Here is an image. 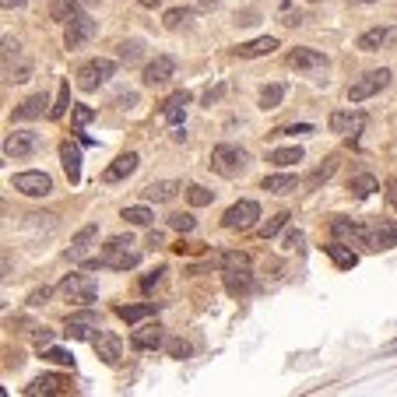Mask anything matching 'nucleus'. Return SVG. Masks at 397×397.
<instances>
[{"instance_id":"obj_17","label":"nucleus","mask_w":397,"mask_h":397,"mask_svg":"<svg viewBox=\"0 0 397 397\" xmlns=\"http://www.w3.org/2000/svg\"><path fill=\"white\" fill-rule=\"evenodd\" d=\"M288 67H292V71H320V67H327V56H324L320 49L299 46V49L288 53Z\"/></svg>"},{"instance_id":"obj_42","label":"nucleus","mask_w":397,"mask_h":397,"mask_svg":"<svg viewBox=\"0 0 397 397\" xmlns=\"http://www.w3.org/2000/svg\"><path fill=\"white\" fill-rule=\"evenodd\" d=\"M169 225H172L176 232H194V229H197V218H194V215H169Z\"/></svg>"},{"instance_id":"obj_33","label":"nucleus","mask_w":397,"mask_h":397,"mask_svg":"<svg viewBox=\"0 0 397 397\" xmlns=\"http://www.w3.org/2000/svg\"><path fill=\"white\" fill-rule=\"evenodd\" d=\"M285 99V84H267L260 88V109H278Z\"/></svg>"},{"instance_id":"obj_12","label":"nucleus","mask_w":397,"mask_h":397,"mask_svg":"<svg viewBox=\"0 0 397 397\" xmlns=\"http://www.w3.org/2000/svg\"><path fill=\"white\" fill-rule=\"evenodd\" d=\"M166 330L159 327V324H148V327H141V330H134L131 334V345L137 348V352H159V348H166Z\"/></svg>"},{"instance_id":"obj_5","label":"nucleus","mask_w":397,"mask_h":397,"mask_svg":"<svg viewBox=\"0 0 397 397\" xmlns=\"http://www.w3.org/2000/svg\"><path fill=\"white\" fill-rule=\"evenodd\" d=\"M390 84V71L383 67V71H370V74H362V78H355L352 81V88H348V102H365V99H373L376 91H383Z\"/></svg>"},{"instance_id":"obj_38","label":"nucleus","mask_w":397,"mask_h":397,"mask_svg":"<svg viewBox=\"0 0 397 397\" xmlns=\"http://www.w3.org/2000/svg\"><path fill=\"white\" fill-rule=\"evenodd\" d=\"M124 218H127V225H151V211L148 207H124Z\"/></svg>"},{"instance_id":"obj_48","label":"nucleus","mask_w":397,"mask_h":397,"mask_svg":"<svg viewBox=\"0 0 397 397\" xmlns=\"http://www.w3.org/2000/svg\"><path fill=\"white\" fill-rule=\"evenodd\" d=\"M46 299H49V288H36L32 295H28V306H43Z\"/></svg>"},{"instance_id":"obj_13","label":"nucleus","mask_w":397,"mask_h":397,"mask_svg":"<svg viewBox=\"0 0 397 397\" xmlns=\"http://www.w3.org/2000/svg\"><path fill=\"white\" fill-rule=\"evenodd\" d=\"M91 348L99 352V359H102L106 365H116L120 355H124V341H120V334H113V330H99L95 341H91Z\"/></svg>"},{"instance_id":"obj_27","label":"nucleus","mask_w":397,"mask_h":397,"mask_svg":"<svg viewBox=\"0 0 397 397\" xmlns=\"http://www.w3.org/2000/svg\"><path fill=\"white\" fill-rule=\"evenodd\" d=\"M78 14H81L78 0H49V18H53V21H60V25H71Z\"/></svg>"},{"instance_id":"obj_60","label":"nucleus","mask_w":397,"mask_h":397,"mask_svg":"<svg viewBox=\"0 0 397 397\" xmlns=\"http://www.w3.org/2000/svg\"><path fill=\"white\" fill-rule=\"evenodd\" d=\"M310 4H320V0H310Z\"/></svg>"},{"instance_id":"obj_9","label":"nucleus","mask_w":397,"mask_h":397,"mask_svg":"<svg viewBox=\"0 0 397 397\" xmlns=\"http://www.w3.org/2000/svg\"><path fill=\"white\" fill-rule=\"evenodd\" d=\"M99 32V21L91 18V14H78L71 25H67V32H64V46L67 49H78V46H84L91 36Z\"/></svg>"},{"instance_id":"obj_52","label":"nucleus","mask_w":397,"mask_h":397,"mask_svg":"<svg viewBox=\"0 0 397 397\" xmlns=\"http://www.w3.org/2000/svg\"><path fill=\"white\" fill-rule=\"evenodd\" d=\"M313 127L310 124H299V127H285V131H278V134H310Z\"/></svg>"},{"instance_id":"obj_59","label":"nucleus","mask_w":397,"mask_h":397,"mask_svg":"<svg viewBox=\"0 0 397 397\" xmlns=\"http://www.w3.org/2000/svg\"><path fill=\"white\" fill-rule=\"evenodd\" d=\"M359 4H376V0H359Z\"/></svg>"},{"instance_id":"obj_2","label":"nucleus","mask_w":397,"mask_h":397,"mask_svg":"<svg viewBox=\"0 0 397 397\" xmlns=\"http://www.w3.org/2000/svg\"><path fill=\"white\" fill-rule=\"evenodd\" d=\"M207 166L215 169L218 176H225V179H236L242 169H247V151L236 148V144H218L215 151H211V162Z\"/></svg>"},{"instance_id":"obj_47","label":"nucleus","mask_w":397,"mask_h":397,"mask_svg":"<svg viewBox=\"0 0 397 397\" xmlns=\"http://www.w3.org/2000/svg\"><path fill=\"white\" fill-rule=\"evenodd\" d=\"M162 274H166V271H151V274H148V278L141 282V288H144V292H151V288H155V285L162 282Z\"/></svg>"},{"instance_id":"obj_43","label":"nucleus","mask_w":397,"mask_h":397,"mask_svg":"<svg viewBox=\"0 0 397 397\" xmlns=\"http://www.w3.org/2000/svg\"><path fill=\"white\" fill-rule=\"evenodd\" d=\"M218 264H222L225 271H229V267H247V264H250V257H247V253H222V257H218Z\"/></svg>"},{"instance_id":"obj_11","label":"nucleus","mask_w":397,"mask_h":397,"mask_svg":"<svg viewBox=\"0 0 397 397\" xmlns=\"http://www.w3.org/2000/svg\"><path fill=\"white\" fill-rule=\"evenodd\" d=\"M327 127L334 131V134H362V127H365V116L359 113V109H338V113H330V120H327Z\"/></svg>"},{"instance_id":"obj_29","label":"nucleus","mask_w":397,"mask_h":397,"mask_svg":"<svg viewBox=\"0 0 397 397\" xmlns=\"http://www.w3.org/2000/svg\"><path fill=\"white\" fill-rule=\"evenodd\" d=\"M295 187H299V179H295V176H285V172L264 179V190H267V194H278V197H282V194H295Z\"/></svg>"},{"instance_id":"obj_14","label":"nucleus","mask_w":397,"mask_h":397,"mask_svg":"<svg viewBox=\"0 0 397 397\" xmlns=\"http://www.w3.org/2000/svg\"><path fill=\"white\" fill-rule=\"evenodd\" d=\"M95 239H99V225H95V222H88L84 229H78V236L71 239L67 260H71V264H81V260H84V253L91 250V242H95Z\"/></svg>"},{"instance_id":"obj_45","label":"nucleus","mask_w":397,"mask_h":397,"mask_svg":"<svg viewBox=\"0 0 397 397\" xmlns=\"http://www.w3.org/2000/svg\"><path fill=\"white\" fill-rule=\"evenodd\" d=\"M334 169H338V162H334V159H327V166H320L313 176H310V187H317V183H324V179H330V172Z\"/></svg>"},{"instance_id":"obj_54","label":"nucleus","mask_w":397,"mask_h":397,"mask_svg":"<svg viewBox=\"0 0 397 397\" xmlns=\"http://www.w3.org/2000/svg\"><path fill=\"white\" fill-rule=\"evenodd\" d=\"M222 91H225V88H215V91H207V95H204V106H211L215 99H222Z\"/></svg>"},{"instance_id":"obj_44","label":"nucleus","mask_w":397,"mask_h":397,"mask_svg":"<svg viewBox=\"0 0 397 397\" xmlns=\"http://www.w3.org/2000/svg\"><path fill=\"white\" fill-rule=\"evenodd\" d=\"M43 359H49V362H56V365H71V370H74V355L71 352H60V348H49Z\"/></svg>"},{"instance_id":"obj_10","label":"nucleus","mask_w":397,"mask_h":397,"mask_svg":"<svg viewBox=\"0 0 397 397\" xmlns=\"http://www.w3.org/2000/svg\"><path fill=\"white\" fill-rule=\"evenodd\" d=\"M11 183H14V190L25 194V197H46L53 190V179L46 172H18Z\"/></svg>"},{"instance_id":"obj_49","label":"nucleus","mask_w":397,"mask_h":397,"mask_svg":"<svg viewBox=\"0 0 397 397\" xmlns=\"http://www.w3.org/2000/svg\"><path fill=\"white\" fill-rule=\"evenodd\" d=\"M299 247H302V232L295 229V232H288V236H285V250H299Z\"/></svg>"},{"instance_id":"obj_3","label":"nucleus","mask_w":397,"mask_h":397,"mask_svg":"<svg viewBox=\"0 0 397 397\" xmlns=\"http://www.w3.org/2000/svg\"><path fill=\"white\" fill-rule=\"evenodd\" d=\"M113 74H116L113 60L95 56V60H88V64H81V71H78V88H81V91H95V88H102Z\"/></svg>"},{"instance_id":"obj_30","label":"nucleus","mask_w":397,"mask_h":397,"mask_svg":"<svg viewBox=\"0 0 397 397\" xmlns=\"http://www.w3.org/2000/svg\"><path fill=\"white\" fill-rule=\"evenodd\" d=\"M155 310H159L155 302H144V306H116V317H120V320H127V324H137V320L151 317Z\"/></svg>"},{"instance_id":"obj_18","label":"nucleus","mask_w":397,"mask_h":397,"mask_svg":"<svg viewBox=\"0 0 397 397\" xmlns=\"http://www.w3.org/2000/svg\"><path fill=\"white\" fill-rule=\"evenodd\" d=\"M390 39H394V28H387V25H376V28H370V32H362L355 46H359L362 53H376V49H380V46H387Z\"/></svg>"},{"instance_id":"obj_25","label":"nucleus","mask_w":397,"mask_h":397,"mask_svg":"<svg viewBox=\"0 0 397 397\" xmlns=\"http://www.w3.org/2000/svg\"><path fill=\"white\" fill-rule=\"evenodd\" d=\"M67 387H71V380H64V376H39L25 387V394H67Z\"/></svg>"},{"instance_id":"obj_56","label":"nucleus","mask_w":397,"mask_h":397,"mask_svg":"<svg viewBox=\"0 0 397 397\" xmlns=\"http://www.w3.org/2000/svg\"><path fill=\"white\" fill-rule=\"evenodd\" d=\"M0 4H4V8L11 11V8H25V4H28V0H0Z\"/></svg>"},{"instance_id":"obj_58","label":"nucleus","mask_w":397,"mask_h":397,"mask_svg":"<svg viewBox=\"0 0 397 397\" xmlns=\"http://www.w3.org/2000/svg\"><path fill=\"white\" fill-rule=\"evenodd\" d=\"M137 4H141V8H159L162 0H137Z\"/></svg>"},{"instance_id":"obj_35","label":"nucleus","mask_w":397,"mask_h":397,"mask_svg":"<svg viewBox=\"0 0 397 397\" xmlns=\"http://www.w3.org/2000/svg\"><path fill=\"white\" fill-rule=\"evenodd\" d=\"M141 53H144V43H141V39H127V43H120V60H124V64H137Z\"/></svg>"},{"instance_id":"obj_22","label":"nucleus","mask_w":397,"mask_h":397,"mask_svg":"<svg viewBox=\"0 0 397 397\" xmlns=\"http://www.w3.org/2000/svg\"><path fill=\"white\" fill-rule=\"evenodd\" d=\"M176 190H179L176 179H159V183H148L141 194H144V201H151V204H166V201L176 197Z\"/></svg>"},{"instance_id":"obj_6","label":"nucleus","mask_w":397,"mask_h":397,"mask_svg":"<svg viewBox=\"0 0 397 397\" xmlns=\"http://www.w3.org/2000/svg\"><path fill=\"white\" fill-rule=\"evenodd\" d=\"M330 232H334V239L348 242V247L373 250V232L365 229V225H359V222H348V218H334V222H330Z\"/></svg>"},{"instance_id":"obj_55","label":"nucleus","mask_w":397,"mask_h":397,"mask_svg":"<svg viewBox=\"0 0 397 397\" xmlns=\"http://www.w3.org/2000/svg\"><path fill=\"white\" fill-rule=\"evenodd\" d=\"M387 197H390V204L397 207V179H394V183H390V187H387Z\"/></svg>"},{"instance_id":"obj_41","label":"nucleus","mask_w":397,"mask_h":397,"mask_svg":"<svg viewBox=\"0 0 397 397\" xmlns=\"http://www.w3.org/2000/svg\"><path fill=\"white\" fill-rule=\"evenodd\" d=\"M71 120H74V127L81 131V127H88L91 120H95V109L91 106H74V113H71Z\"/></svg>"},{"instance_id":"obj_26","label":"nucleus","mask_w":397,"mask_h":397,"mask_svg":"<svg viewBox=\"0 0 397 397\" xmlns=\"http://www.w3.org/2000/svg\"><path fill=\"white\" fill-rule=\"evenodd\" d=\"M60 162H64V172L71 183L81 179V151L74 144H60Z\"/></svg>"},{"instance_id":"obj_7","label":"nucleus","mask_w":397,"mask_h":397,"mask_svg":"<svg viewBox=\"0 0 397 397\" xmlns=\"http://www.w3.org/2000/svg\"><path fill=\"white\" fill-rule=\"evenodd\" d=\"M257 218H260V204L257 201H239L222 215V225L232 229V232H242V229H253Z\"/></svg>"},{"instance_id":"obj_57","label":"nucleus","mask_w":397,"mask_h":397,"mask_svg":"<svg viewBox=\"0 0 397 397\" xmlns=\"http://www.w3.org/2000/svg\"><path fill=\"white\" fill-rule=\"evenodd\" d=\"M218 8V0H201V11H215Z\"/></svg>"},{"instance_id":"obj_37","label":"nucleus","mask_w":397,"mask_h":397,"mask_svg":"<svg viewBox=\"0 0 397 397\" xmlns=\"http://www.w3.org/2000/svg\"><path fill=\"white\" fill-rule=\"evenodd\" d=\"M190 18H194V11H190V8H172V11H166V18H162V21H166V28H179V25H187Z\"/></svg>"},{"instance_id":"obj_4","label":"nucleus","mask_w":397,"mask_h":397,"mask_svg":"<svg viewBox=\"0 0 397 397\" xmlns=\"http://www.w3.org/2000/svg\"><path fill=\"white\" fill-rule=\"evenodd\" d=\"M60 295H64L71 306H88V302H95L99 288L91 278H84V274H67V278L60 282Z\"/></svg>"},{"instance_id":"obj_23","label":"nucleus","mask_w":397,"mask_h":397,"mask_svg":"<svg viewBox=\"0 0 397 397\" xmlns=\"http://www.w3.org/2000/svg\"><path fill=\"white\" fill-rule=\"evenodd\" d=\"M324 253H327L334 264H338V267H355V264H359V253L348 247V242H341V239L327 242V247H324Z\"/></svg>"},{"instance_id":"obj_40","label":"nucleus","mask_w":397,"mask_h":397,"mask_svg":"<svg viewBox=\"0 0 397 397\" xmlns=\"http://www.w3.org/2000/svg\"><path fill=\"white\" fill-rule=\"evenodd\" d=\"M166 352H169L172 359H190L194 348H190V341H183V338H169V341H166Z\"/></svg>"},{"instance_id":"obj_51","label":"nucleus","mask_w":397,"mask_h":397,"mask_svg":"<svg viewBox=\"0 0 397 397\" xmlns=\"http://www.w3.org/2000/svg\"><path fill=\"white\" fill-rule=\"evenodd\" d=\"M49 341H53V330H46V327H43V330H36V345H39V348H46Z\"/></svg>"},{"instance_id":"obj_53","label":"nucleus","mask_w":397,"mask_h":397,"mask_svg":"<svg viewBox=\"0 0 397 397\" xmlns=\"http://www.w3.org/2000/svg\"><path fill=\"white\" fill-rule=\"evenodd\" d=\"M162 242H166L162 232H148V247H162Z\"/></svg>"},{"instance_id":"obj_31","label":"nucleus","mask_w":397,"mask_h":397,"mask_svg":"<svg viewBox=\"0 0 397 397\" xmlns=\"http://www.w3.org/2000/svg\"><path fill=\"white\" fill-rule=\"evenodd\" d=\"M271 166H292V162H302V148H274L271 155H267Z\"/></svg>"},{"instance_id":"obj_39","label":"nucleus","mask_w":397,"mask_h":397,"mask_svg":"<svg viewBox=\"0 0 397 397\" xmlns=\"http://www.w3.org/2000/svg\"><path fill=\"white\" fill-rule=\"evenodd\" d=\"M187 197H190V204H194V207H204V204L215 201V194H211L207 187H201V183H194V187L187 190Z\"/></svg>"},{"instance_id":"obj_24","label":"nucleus","mask_w":397,"mask_h":397,"mask_svg":"<svg viewBox=\"0 0 397 397\" xmlns=\"http://www.w3.org/2000/svg\"><path fill=\"white\" fill-rule=\"evenodd\" d=\"M278 49V39L274 36H260V39H253V43H242L236 53L242 56V60H253V56H267V53H274Z\"/></svg>"},{"instance_id":"obj_34","label":"nucleus","mask_w":397,"mask_h":397,"mask_svg":"<svg viewBox=\"0 0 397 397\" xmlns=\"http://www.w3.org/2000/svg\"><path fill=\"white\" fill-rule=\"evenodd\" d=\"M67 106H71V84L67 81H60V91H56V102L49 106V120H60L67 113Z\"/></svg>"},{"instance_id":"obj_8","label":"nucleus","mask_w":397,"mask_h":397,"mask_svg":"<svg viewBox=\"0 0 397 397\" xmlns=\"http://www.w3.org/2000/svg\"><path fill=\"white\" fill-rule=\"evenodd\" d=\"M39 134L36 131H14L4 137V155L8 159H28V155H36V148H39Z\"/></svg>"},{"instance_id":"obj_50","label":"nucleus","mask_w":397,"mask_h":397,"mask_svg":"<svg viewBox=\"0 0 397 397\" xmlns=\"http://www.w3.org/2000/svg\"><path fill=\"white\" fill-rule=\"evenodd\" d=\"M116 106H124V109H134V106H137V95H134V91H127V95H120V99H116Z\"/></svg>"},{"instance_id":"obj_32","label":"nucleus","mask_w":397,"mask_h":397,"mask_svg":"<svg viewBox=\"0 0 397 397\" xmlns=\"http://www.w3.org/2000/svg\"><path fill=\"white\" fill-rule=\"evenodd\" d=\"M348 190H352L355 197H370L373 190H380V183H376V176H370V172H362V176H355V179L348 183Z\"/></svg>"},{"instance_id":"obj_21","label":"nucleus","mask_w":397,"mask_h":397,"mask_svg":"<svg viewBox=\"0 0 397 397\" xmlns=\"http://www.w3.org/2000/svg\"><path fill=\"white\" fill-rule=\"evenodd\" d=\"M187 106H190V91H176L162 102V116L169 124H183V116H187Z\"/></svg>"},{"instance_id":"obj_36","label":"nucleus","mask_w":397,"mask_h":397,"mask_svg":"<svg viewBox=\"0 0 397 397\" xmlns=\"http://www.w3.org/2000/svg\"><path fill=\"white\" fill-rule=\"evenodd\" d=\"M288 218H292V215H285V211H282V215H274V218H267V222L260 225V239H274V236L288 225Z\"/></svg>"},{"instance_id":"obj_20","label":"nucleus","mask_w":397,"mask_h":397,"mask_svg":"<svg viewBox=\"0 0 397 397\" xmlns=\"http://www.w3.org/2000/svg\"><path fill=\"white\" fill-rule=\"evenodd\" d=\"M394 247H397V222L380 218L373 229V250H394Z\"/></svg>"},{"instance_id":"obj_15","label":"nucleus","mask_w":397,"mask_h":397,"mask_svg":"<svg viewBox=\"0 0 397 397\" xmlns=\"http://www.w3.org/2000/svg\"><path fill=\"white\" fill-rule=\"evenodd\" d=\"M253 288H257V282H253V274H250L247 267H229V271H225V292H229V295L242 299V295H250Z\"/></svg>"},{"instance_id":"obj_28","label":"nucleus","mask_w":397,"mask_h":397,"mask_svg":"<svg viewBox=\"0 0 397 397\" xmlns=\"http://www.w3.org/2000/svg\"><path fill=\"white\" fill-rule=\"evenodd\" d=\"M46 106H49V102H46V95H32V99H25V102L14 109V120H36V116L49 113Z\"/></svg>"},{"instance_id":"obj_19","label":"nucleus","mask_w":397,"mask_h":397,"mask_svg":"<svg viewBox=\"0 0 397 397\" xmlns=\"http://www.w3.org/2000/svg\"><path fill=\"white\" fill-rule=\"evenodd\" d=\"M137 162H141V159L134 155V151H127V155H120V159H116V162L102 172V179H106V183H120V179H127V176H134Z\"/></svg>"},{"instance_id":"obj_16","label":"nucleus","mask_w":397,"mask_h":397,"mask_svg":"<svg viewBox=\"0 0 397 397\" xmlns=\"http://www.w3.org/2000/svg\"><path fill=\"white\" fill-rule=\"evenodd\" d=\"M172 71H176V60L162 53V56H155V60H151V64L144 67L141 81H144V84H151V88H155V84H166V81L172 78Z\"/></svg>"},{"instance_id":"obj_46","label":"nucleus","mask_w":397,"mask_h":397,"mask_svg":"<svg viewBox=\"0 0 397 397\" xmlns=\"http://www.w3.org/2000/svg\"><path fill=\"white\" fill-rule=\"evenodd\" d=\"M282 25H302V11H299V8L292 11V4H288V8L282 11Z\"/></svg>"},{"instance_id":"obj_1","label":"nucleus","mask_w":397,"mask_h":397,"mask_svg":"<svg viewBox=\"0 0 397 397\" xmlns=\"http://www.w3.org/2000/svg\"><path fill=\"white\" fill-rule=\"evenodd\" d=\"M134 247V239L131 236H113L106 247H102V253L99 257H91V260H81L88 271H95V267H113V271H131V267H137V260H141V253L137 250H131Z\"/></svg>"}]
</instances>
